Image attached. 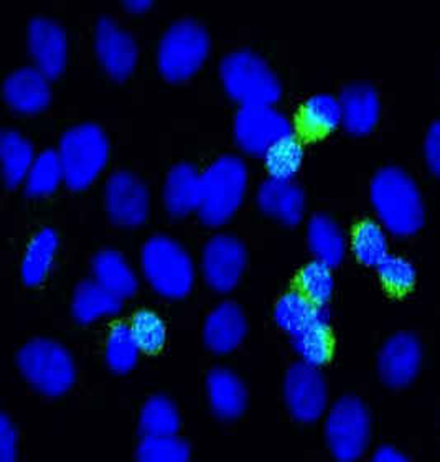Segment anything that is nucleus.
Listing matches in <instances>:
<instances>
[{
	"label": "nucleus",
	"mask_w": 440,
	"mask_h": 462,
	"mask_svg": "<svg viewBox=\"0 0 440 462\" xmlns=\"http://www.w3.org/2000/svg\"><path fill=\"white\" fill-rule=\"evenodd\" d=\"M370 195L380 222L396 235H411L426 218L421 189L399 165H384L374 172Z\"/></svg>",
	"instance_id": "1"
},
{
	"label": "nucleus",
	"mask_w": 440,
	"mask_h": 462,
	"mask_svg": "<svg viewBox=\"0 0 440 462\" xmlns=\"http://www.w3.org/2000/svg\"><path fill=\"white\" fill-rule=\"evenodd\" d=\"M248 185V165L238 154H221L201 171V220L216 226L226 222L243 202Z\"/></svg>",
	"instance_id": "2"
},
{
	"label": "nucleus",
	"mask_w": 440,
	"mask_h": 462,
	"mask_svg": "<svg viewBox=\"0 0 440 462\" xmlns=\"http://www.w3.org/2000/svg\"><path fill=\"white\" fill-rule=\"evenodd\" d=\"M141 268L153 291L165 298L187 296L195 281L192 254L165 233H153L144 241Z\"/></svg>",
	"instance_id": "3"
},
{
	"label": "nucleus",
	"mask_w": 440,
	"mask_h": 462,
	"mask_svg": "<svg viewBox=\"0 0 440 462\" xmlns=\"http://www.w3.org/2000/svg\"><path fill=\"white\" fill-rule=\"evenodd\" d=\"M220 78L226 93L241 105H274L282 93L268 60L251 49L231 50L221 58Z\"/></svg>",
	"instance_id": "4"
},
{
	"label": "nucleus",
	"mask_w": 440,
	"mask_h": 462,
	"mask_svg": "<svg viewBox=\"0 0 440 462\" xmlns=\"http://www.w3.org/2000/svg\"><path fill=\"white\" fill-rule=\"evenodd\" d=\"M63 179L71 189H85L103 171L109 143L101 125L96 123H78L69 125L60 137L57 147Z\"/></svg>",
	"instance_id": "5"
},
{
	"label": "nucleus",
	"mask_w": 440,
	"mask_h": 462,
	"mask_svg": "<svg viewBox=\"0 0 440 462\" xmlns=\"http://www.w3.org/2000/svg\"><path fill=\"white\" fill-rule=\"evenodd\" d=\"M17 362L22 375L43 395H63L75 383V360L57 340L32 338L20 348Z\"/></svg>",
	"instance_id": "6"
},
{
	"label": "nucleus",
	"mask_w": 440,
	"mask_h": 462,
	"mask_svg": "<svg viewBox=\"0 0 440 462\" xmlns=\"http://www.w3.org/2000/svg\"><path fill=\"white\" fill-rule=\"evenodd\" d=\"M208 50L210 37L198 20H175L165 29L159 42V69L167 79L180 81L201 67Z\"/></svg>",
	"instance_id": "7"
},
{
	"label": "nucleus",
	"mask_w": 440,
	"mask_h": 462,
	"mask_svg": "<svg viewBox=\"0 0 440 462\" xmlns=\"http://www.w3.org/2000/svg\"><path fill=\"white\" fill-rule=\"evenodd\" d=\"M371 436V418L362 400L344 396L325 418L328 449L338 462H356L368 449Z\"/></svg>",
	"instance_id": "8"
},
{
	"label": "nucleus",
	"mask_w": 440,
	"mask_h": 462,
	"mask_svg": "<svg viewBox=\"0 0 440 462\" xmlns=\"http://www.w3.org/2000/svg\"><path fill=\"white\" fill-rule=\"evenodd\" d=\"M233 133L241 149L261 155L279 141L296 135L290 119L274 105H241L234 115Z\"/></svg>",
	"instance_id": "9"
},
{
	"label": "nucleus",
	"mask_w": 440,
	"mask_h": 462,
	"mask_svg": "<svg viewBox=\"0 0 440 462\" xmlns=\"http://www.w3.org/2000/svg\"><path fill=\"white\" fill-rule=\"evenodd\" d=\"M284 398L289 413L300 423H316L326 410L325 378L318 366L296 362L288 368L284 380Z\"/></svg>",
	"instance_id": "10"
},
{
	"label": "nucleus",
	"mask_w": 440,
	"mask_h": 462,
	"mask_svg": "<svg viewBox=\"0 0 440 462\" xmlns=\"http://www.w3.org/2000/svg\"><path fill=\"white\" fill-rule=\"evenodd\" d=\"M246 266V246L231 233H216L201 251V271L206 282L218 292H228L240 281Z\"/></svg>",
	"instance_id": "11"
},
{
	"label": "nucleus",
	"mask_w": 440,
	"mask_h": 462,
	"mask_svg": "<svg viewBox=\"0 0 440 462\" xmlns=\"http://www.w3.org/2000/svg\"><path fill=\"white\" fill-rule=\"evenodd\" d=\"M105 200L113 222L135 226L147 218L151 197L147 185L135 173L121 169L107 177Z\"/></svg>",
	"instance_id": "12"
},
{
	"label": "nucleus",
	"mask_w": 440,
	"mask_h": 462,
	"mask_svg": "<svg viewBox=\"0 0 440 462\" xmlns=\"http://www.w3.org/2000/svg\"><path fill=\"white\" fill-rule=\"evenodd\" d=\"M421 340L409 332L394 334L384 342L378 356V370L384 383L402 388L411 383L421 370Z\"/></svg>",
	"instance_id": "13"
},
{
	"label": "nucleus",
	"mask_w": 440,
	"mask_h": 462,
	"mask_svg": "<svg viewBox=\"0 0 440 462\" xmlns=\"http://www.w3.org/2000/svg\"><path fill=\"white\" fill-rule=\"evenodd\" d=\"M95 43L97 58L111 77L123 79L133 71L137 61V43L131 32L111 17H101L96 23Z\"/></svg>",
	"instance_id": "14"
},
{
	"label": "nucleus",
	"mask_w": 440,
	"mask_h": 462,
	"mask_svg": "<svg viewBox=\"0 0 440 462\" xmlns=\"http://www.w3.org/2000/svg\"><path fill=\"white\" fill-rule=\"evenodd\" d=\"M274 320L292 340L308 336L318 328H328L326 306H316L302 291H289L279 298Z\"/></svg>",
	"instance_id": "15"
},
{
	"label": "nucleus",
	"mask_w": 440,
	"mask_h": 462,
	"mask_svg": "<svg viewBox=\"0 0 440 462\" xmlns=\"http://www.w3.org/2000/svg\"><path fill=\"white\" fill-rule=\"evenodd\" d=\"M30 55L47 77H57L67 61V33L57 20L33 17L29 23Z\"/></svg>",
	"instance_id": "16"
},
{
	"label": "nucleus",
	"mask_w": 440,
	"mask_h": 462,
	"mask_svg": "<svg viewBox=\"0 0 440 462\" xmlns=\"http://www.w3.org/2000/svg\"><path fill=\"white\" fill-rule=\"evenodd\" d=\"M246 316L233 300H223L211 309L203 324V340L216 354H228L246 336Z\"/></svg>",
	"instance_id": "17"
},
{
	"label": "nucleus",
	"mask_w": 440,
	"mask_h": 462,
	"mask_svg": "<svg viewBox=\"0 0 440 462\" xmlns=\"http://www.w3.org/2000/svg\"><path fill=\"white\" fill-rule=\"evenodd\" d=\"M49 78L35 65L15 68L4 79V97L19 113H37L49 105Z\"/></svg>",
	"instance_id": "18"
},
{
	"label": "nucleus",
	"mask_w": 440,
	"mask_h": 462,
	"mask_svg": "<svg viewBox=\"0 0 440 462\" xmlns=\"http://www.w3.org/2000/svg\"><path fill=\"white\" fill-rule=\"evenodd\" d=\"M256 199L262 212L288 225L300 222L306 208L304 189L294 180L268 177L259 183Z\"/></svg>",
	"instance_id": "19"
},
{
	"label": "nucleus",
	"mask_w": 440,
	"mask_h": 462,
	"mask_svg": "<svg viewBox=\"0 0 440 462\" xmlns=\"http://www.w3.org/2000/svg\"><path fill=\"white\" fill-rule=\"evenodd\" d=\"M338 97L344 111L342 125L350 133L364 134L373 129L381 111L380 95L373 85L354 81L344 87Z\"/></svg>",
	"instance_id": "20"
},
{
	"label": "nucleus",
	"mask_w": 440,
	"mask_h": 462,
	"mask_svg": "<svg viewBox=\"0 0 440 462\" xmlns=\"http://www.w3.org/2000/svg\"><path fill=\"white\" fill-rule=\"evenodd\" d=\"M206 396L211 411L221 420H236L246 410L248 395L244 383L226 366H216L208 374Z\"/></svg>",
	"instance_id": "21"
},
{
	"label": "nucleus",
	"mask_w": 440,
	"mask_h": 462,
	"mask_svg": "<svg viewBox=\"0 0 440 462\" xmlns=\"http://www.w3.org/2000/svg\"><path fill=\"white\" fill-rule=\"evenodd\" d=\"M201 172L190 162L173 164L163 180V203L167 210L182 217L198 208Z\"/></svg>",
	"instance_id": "22"
},
{
	"label": "nucleus",
	"mask_w": 440,
	"mask_h": 462,
	"mask_svg": "<svg viewBox=\"0 0 440 462\" xmlns=\"http://www.w3.org/2000/svg\"><path fill=\"white\" fill-rule=\"evenodd\" d=\"M91 271L97 282L113 291L119 298L133 296L139 286L134 268L121 251L111 246L96 251L91 260Z\"/></svg>",
	"instance_id": "23"
},
{
	"label": "nucleus",
	"mask_w": 440,
	"mask_h": 462,
	"mask_svg": "<svg viewBox=\"0 0 440 462\" xmlns=\"http://www.w3.org/2000/svg\"><path fill=\"white\" fill-rule=\"evenodd\" d=\"M123 308V298L105 288L95 278L78 282L71 298L73 318L79 324H91L97 319L117 314Z\"/></svg>",
	"instance_id": "24"
},
{
	"label": "nucleus",
	"mask_w": 440,
	"mask_h": 462,
	"mask_svg": "<svg viewBox=\"0 0 440 462\" xmlns=\"http://www.w3.org/2000/svg\"><path fill=\"white\" fill-rule=\"evenodd\" d=\"M307 241L316 260L324 261L332 268L344 258L346 236L342 226L328 213H314L307 222Z\"/></svg>",
	"instance_id": "25"
},
{
	"label": "nucleus",
	"mask_w": 440,
	"mask_h": 462,
	"mask_svg": "<svg viewBox=\"0 0 440 462\" xmlns=\"http://www.w3.org/2000/svg\"><path fill=\"white\" fill-rule=\"evenodd\" d=\"M33 144L29 137L22 134L19 129L7 127L0 134V159L4 180L9 187L25 180L30 165L35 159Z\"/></svg>",
	"instance_id": "26"
},
{
	"label": "nucleus",
	"mask_w": 440,
	"mask_h": 462,
	"mask_svg": "<svg viewBox=\"0 0 440 462\" xmlns=\"http://www.w3.org/2000/svg\"><path fill=\"white\" fill-rule=\"evenodd\" d=\"M58 248V233L43 226L30 238L27 250L22 258V278L29 286H37L49 274Z\"/></svg>",
	"instance_id": "27"
},
{
	"label": "nucleus",
	"mask_w": 440,
	"mask_h": 462,
	"mask_svg": "<svg viewBox=\"0 0 440 462\" xmlns=\"http://www.w3.org/2000/svg\"><path fill=\"white\" fill-rule=\"evenodd\" d=\"M139 428L144 436H177L180 430L177 404L167 396H151L141 410Z\"/></svg>",
	"instance_id": "28"
},
{
	"label": "nucleus",
	"mask_w": 440,
	"mask_h": 462,
	"mask_svg": "<svg viewBox=\"0 0 440 462\" xmlns=\"http://www.w3.org/2000/svg\"><path fill=\"white\" fill-rule=\"evenodd\" d=\"M302 125L312 133H326L344 121L340 97L330 93H316L306 99L300 113Z\"/></svg>",
	"instance_id": "29"
},
{
	"label": "nucleus",
	"mask_w": 440,
	"mask_h": 462,
	"mask_svg": "<svg viewBox=\"0 0 440 462\" xmlns=\"http://www.w3.org/2000/svg\"><path fill=\"white\" fill-rule=\"evenodd\" d=\"M141 346L129 324H115L105 338V364L115 374H127L137 364Z\"/></svg>",
	"instance_id": "30"
},
{
	"label": "nucleus",
	"mask_w": 440,
	"mask_h": 462,
	"mask_svg": "<svg viewBox=\"0 0 440 462\" xmlns=\"http://www.w3.org/2000/svg\"><path fill=\"white\" fill-rule=\"evenodd\" d=\"M63 179V167L57 149H43L35 155L25 175V190L30 195H47L58 187Z\"/></svg>",
	"instance_id": "31"
},
{
	"label": "nucleus",
	"mask_w": 440,
	"mask_h": 462,
	"mask_svg": "<svg viewBox=\"0 0 440 462\" xmlns=\"http://www.w3.org/2000/svg\"><path fill=\"white\" fill-rule=\"evenodd\" d=\"M352 246L358 260L370 266H378L390 254L388 235L383 223L376 220H364L360 223L354 230Z\"/></svg>",
	"instance_id": "32"
},
{
	"label": "nucleus",
	"mask_w": 440,
	"mask_h": 462,
	"mask_svg": "<svg viewBox=\"0 0 440 462\" xmlns=\"http://www.w3.org/2000/svg\"><path fill=\"white\" fill-rule=\"evenodd\" d=\"M262 157L269 177L294 180V175L300 169L304 159V149L296 135H290L269 147Z\"/></svg>",
	"instance_id": "33"
},
{
	"label": "nucleus",
	"mask_w": 440,
	"mask_h": 462,
	"mask_svg": "<svg viewBox=\"0 0 440 462\" xmlns=\"http://www.w3.org/2000/svg\"><path fill=\"white\" fill-rule=\"evenodd\" d=\"M137 462H188L190 448L179 436H144L135 451Z\"/></svg>",
	"instance_id": "34"
},
{
	"label": "nucleus",
	"mask_w": 440,
	"mask_h": 462,
	"mask_svg": "<svg viewBox=\"0 0 440 462\" xmlns=\"http://www.w3.org/2000/svg\"><path fill=\"white\" fill-rule=\"evenodd\" d=\"M298 282L300 291L316 306H326L335 288L332 266L316 258L308 261L304 270L300 271Z\"/></svg>",
	"instance_id": "35"
},
{
	"label": "nucleus",
	"mask_w": 440,
	"mask_h": 462,
	"mask_svg": "<svg viewBox=\"0 0 440 462\" xmlns=\"http://www.w3.org/2000/svg\"><path fill=\"white\" fill-rule=\"evenodd\" d=\"M131 328L134 332L135 340L142 352H157L160 350L167 337V328L162 318L151 309H141L131 320Z\"/></svg>",
	"instance_id": "36"
},
{
	"label": "nucleus",
	"mask_w": 440,
	"mask_h": 462,
	"mask_svg": "<svg viewBox=\"0 0 440 462\" xmlns=\"http://www.w3.org/2000/svg\"><path fill=\"white\" fill-rule=\"evenodd\" d=\"M381 280L396 291H406L411 288L416 281V268L411 261L401 254L390 253L383 261L376 266Z\"/></svg>",
	"instance_id": "37"
},
{
	"label": "nucleus",
	"mask_w": 440,
	"mask_h": 462,
	"mask_svg": "<svg viewBox=\"0 0 440 462\" xmlns=\"http://www.w3.org/2000/svg\"><path fill=\"white\" fill-rule=\"evenodd\" d=\"M19 451V436L7 416L0 418V462H15Z\"/></svg>",
	"instance_id": "38"
},
{
	"label": "nucleus",
	"mask_w": 440,
	"mask_h": 462,
	"mask_svg": "<svg viewBox=\"0 0 440 462\" xmlns=\"http://www.w3.org/2000/svg\"><path fill=\"white\" fill-rule=\"evenodd\" d=\"M426 162L434 173L440 177V117L434 119L424 139Z\"/></svg>",
	"instance_id": "39"
},
{
	"label": "nucleus",
	"mask_w": 440,
	"mask_h": 462,
	"mask_svg": "<svg viewBox=\"0 0 440 462\" xmlns=\"http://www.w3.org/2000/svg\"><path fill=\"white\" fill-rule=\"evenodd\" d=\"M371 462H411L401 451L394 449L391 446H383L374 453Z\"/></svg>",
	"instance_id": "40"
},
{
	"label": "nucleus",
	"mask_w": 440,
	"mask_h": 462,
	"mask_svg": "<svg viewBox=\"0 0 440 462\" xmlns=\"http://www.w3.org/2000/svg\"><path fill=\"white\" fill-rule=\"evenodd\" d=\"M125 7L129 10H134V12H142V10L151 7V0H127Z\"/></svg>",
	"instance_id": "41"
}]
</instances>
